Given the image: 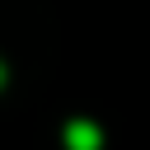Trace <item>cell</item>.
I'll list each match as a JSON object with an SVG mask.
<instances>
[{
    "label": "cell",
    "mask_w": 150,
    "mask_h": 150,
    "mask_svg": "<svg viewBox=\"0 0 150 150\" xmlns=\"http://www.w3.org/2000/svg\"><path fill=\"white\" fill-rule=\"evenodd\" d=\"M0 84H5V66H0Z\"/></svg>",
    "instance_id": "obj_1"
}]
</instances>
